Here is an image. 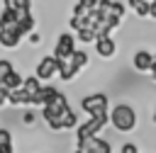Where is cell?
I'll use <instances>...</instances> for the list:
<instances>
[{"label": "cell", "instance_id": "obj_1", "mask_svg": "<svg viewBox=\"0 0 156 153\" xmlns=\"http://www.w3.org/2000/svg\"><path fill=\"white\" fill-rule=\"evenodd\" d=\"M110 124H112L117 131L129 134V131L136 129V124H139V114H136V109H134L132 104H127V102H117V104L110 109Z\"/></svg>", "mask_w": 156, "mask_h": 153}, {"label": "cell", "instance_id": "obj_2", "mask_svg": "<svg viewBox=\"0 0 156 153\" xmlns=\"http://www.w3.org/2000/svg\"><path fill=\"white\" fill-rule=\"evenodd\" d=\"M68 109H71V107H68V100H66V95L61 92L51 104H44V107H41V119L46 121V126H49L51 131H63L61 117H63Z\"/></svg>", "mask_w": 156, "mask_h": 153}, {"label": "cell", "instance_id": "obj_3", "mask_svg": "<svg viewBox=\"0 0 156 153\" xmlns=\"http://www.w3.org/2000/svg\"><path fill=\"white\" fill-rule=\"evenodd\" d=\"M107 121H110V112H105V114H95V117H90L88 121H80V124L76 126V141L80 143V141H88V138L98 136Z\"/></svg>", "mask_w": 156, "mask_h": 153}, {"label": "cell", "instance_id": "obj_4", "mask_svg": "<svg viewBox=\"0 0 156 153\" xmlns=\"http://www.w3.org/2000/svg\"><path fill=\"white\" fill-rule=\"evenodd\" d=\"M76 49H78V46H76V36H73L71 32H61V34L56 36V44H54V56H56L58 61H68Z\"/></svg>", "mask_w": 156, "mask_h": 153}, {"label": "cell", "instance_id": "obj_5", "mask_svg": "<svg viewBox=\"0 0 156 153\" xmlns=\"http://www.w3.org/2000/svg\"><path fill=\"white\" fill-rule=\"evenodd\" d=\"M80 109L90 117L95 114H105L107 112V95L105 92H93V95H85L80 100Z\"/></svg>", "mask_w": 156, "mask_h": 153}, {"label": "cell", "instance_id": "obj_6", "mask_svg": "<svg viewBox=\"0 0 156 153\" xmlns=\"http://www.w3.org/2000/svg\"><path fill=\"white\" fill-rule=\"evenodd\" d=\"M34 75H37L41 83H46V80H51L54 75H58V58H56L54 53L39 58L37 66H34Z\"/></svg>", "mask_w": 156, "mask_h": 153}, {"label": "cell", "instance_id": "obj_7", "mask_svg": "<svg viewBox=\"0 0 156 153\" xmlns=\"http://www.w3.org/2000/svg\"><path fill=\"white\" fill-rule=\"evenodd\" d=\"M58 95H61V92H58V87H54V85H41V87H39V92H34V95H32V104H34V107L51 104Z\"/></svg>", "mask_w": 156, "mask_h": 153}, {"label": "cell", "instance_id": "obj_8", "mask_svg": "<svg viewBox=\"0 0 156 153\" xmlns=\"http://www.w3.org/2000/svg\"><path fill=\"white\" fill-rule=\"evenodd\" d=\"M93 46H95V51H98V56H100V58H112V56L117 53V41H115L110 34L98 36Z\"/></svg>", "mask_w": 156, "mask_h": 153}, {"label": "cell", "instance_id": "obj_9", "mask_svg": "<svg viewBox=\"0 0 156 153\" xmlns=\"http://www.w3.org/2000/svg\"><path fill=\"white\" fill-rule=\"evenodd\" d=\"M151 58H154L151 51L139 49V51H134V56H132V66H134L139 73H146V70H151Z\"/></svg>", "mask_w": 156, "mask_h": 153}, {"label": "cell", "instance_id": "obj_10", "mask_svg": "<svg viewBox=\"0 0 156 153\" xmlns=\"http://www.w3.org/2000/svg\"><path fill=\"white\" fill-rule=\"evenodd\" d=\"M22 39H24V36L20 34L17 27H15V29H0V46H2V49H17Z\"/></svg>", "mask_w": 156, "mask_h": 153}, {"label": "cell", "instance_id": "obj_11", "mask_svg": "<svg viewBox=\"0 0 156 153\" xmlns=\"http://www.w3.org/2000/svg\"><path fill=\"white\" fill-rule=\"evenodd\" d=\"M7 104H15V107H29V104H32V95H29L24 87L10 90V100H7Z\"/></svg>", "mask_w": 156, "mask_h": 153}, {"label": "cell", "instance_id": "obj_12", "mask_svg": "<svg viewBox=\"0 0 156 153\" xmlns=\"http://www.w3.org/2000/svg\"><path fill=\"white\" fill-rule=\"evenodd\" d=\"M78 73H80V68H76L71 61H58V78H61L63 83H71Z\"/></svg>", "mask_w": 156, "mask_h": 153}, {"label": "cell", "instance_id": "obj_13", "mask_svg": "<svg viewBox=\"0 0 156 153\" xmlns=\"http://www.w3.org/2000/svg\"><path fill=\"white\" fill-rule=\"evenodd\" d=\"M15 27H17V15H15V10L2 7V10H0V29H15Z\"/></svg>", "mask_w": 156, "mask_h": 153}, {"label": "cell", "instance_id": "obj_14", "mask_svg": "<svg viewBox=\"0 0 156 153\" xmlns=\"http://www.w3.org/2000/svg\"><path fill=\"white\" fill-rule=\"evenodd\" d=\"M98 7V0H76V5H73V15L76 17H85L88 12H93Z\"/></svg>", "mask_w": 156, "mask_h": 153}, {"label": "cell", "instance_id": "obj_15", "mask_svg": "<svg viewBox=\"0 0 156 153\" xmlns=\"http://www.w3.org/2000/svg\"><path fill=\"white\" fill-rule=\"evenodd\" d=\"M80 124V119H78V114L73 112V109H68L63 117H61V126L63 129H68V131H76V126Z\"/></svg>", "mask_w": 156, "mask_h": 153}, {"label": "cell", "instance_id": "obj_16", "mask_svg": "<svg viewBox=\"0 0 156 153\" xmlns=\"http://www.w3.org/2000/svg\"><path fill=\"white\" fill-rule=\"evenodd\" d=\"M90 153H112V146H110L105 138L93 136V138H90Z\"/></svg>", "mask_w": 156, "mask_h": 153}, {"label": "cell", "instance_id": "obj_17", "mask_svg": "<svg viewBox=\"0 0 156 153\" xmlns=\"http://www.w3.org/2000/svg\"><path fill=\"white\" fill-rule=\"evenodd\" d=\"M22 83H24V78H22L17 70H12V73L2 80V87H7V90H17V87H22Z\"/></svg>", "mask_w": 156, "mask_h": 153}, {"label": "cell", "instance_id": "obj_18", "mask_svg": "<svg viewBox=\"0 0 156 153\" xmlns=\"http://www.w3.org/2000/svg\"><path fill=\"white\" fill-rule=\"evenodd\" d=\"M68 61H71L76 68H80V70H83V68L88 66V53H85L83 49H76V51H73V56H71Z\"/></svg>", "mask_w": 156, "mask_h": 153}, {"label": "cell", "instance_id": "obj_19", "mask_svg": "<svg viewBox=\"0 0 156 153\" xmlns=\"http://www.w3.org/2000/svg\"><path fill=\"white\" fill-rule=\"evenodd\" d=\"M127 5L136 12V17H149V2H144V0H127Z\"/></svg>", "mask_w": 156, "mask_h": 153}, {"label": "cell", "instance_id": "obj_20", "mask_svg": "<svg viewBox=\"0 0 156 153\" xmlns=\"http://www.w3.org/2000/svg\"><path fill=\"white\" fill-rule=\"evenodd\" d=\"M22 87H24L29 95H34V92H39L41 83H39V78H37V75H27V78H24V83H22Z\"/></svg>", "mask_w": 156, "mask_h": 153}, {"label": "cell", "instance_id": "obj_21", "mask_svg": "<svg viewBox=\"0 0 156 153\" xmlns=\"http://www.w3.org/2000/svg\"><path fill=\"white\" fill-rule=\"evenodd\" d=\"M95 32L90 29V27H83V29H78V41H83V44H95Z\"/></svg>", "mask_w": 156, "mask_h": 153}, {"label": "cell", "instance_id": "obj_22", "mask_svg": "<svg viewBox=\"0 0 156 153\" xmlns=\"http://www.w3.org/2000/svg\"><path fill=\"white\" fill-rule=\"evenodd\" d=\"M12 70H15V68H12V61H10V58H0V85H2V80H5Z\"/></svg>", "mask_w": 156, "mask_h": 153}, {"label": "cell", "instance_id": "obj_23", "mask_svg": "<svg viewBox=\"0 0 156 153\" xmlns=\"http://www.w3.org/2000/svg\"><path fill=\"white\" fill-rule=\"evenodd\" d=\"M68 27H71L73 32L83 29V27H85V17H76V15H73V17H71V22H68Z\"/></svg>", "mask_w": 156, "mask_h": 153}, {"label": "cell", "instance_id": "obj_24", "mask_svg": "<svg viewBox=\"0 0 156 153\" xmlns=\"http://www.w3.org/2000/svg\"><path fill=\"white\" fill-rule=\"evenodd\" d=\"M5 146H12V134L7 129H0V148H5Z\"/></svg>", "mask_w": 156, "mask_h": 153}, {"label": "cell", "instance_id": "obj_25", "mask_svg": "<svg viewBox=\"0 0 156 153\" xmlns=\"http://www.w3.org/2000/svg\"><path fill=\"white\" fill-rule=\"evenodd\" d=\"M119 153H139V146H136V143H132V141H127V143L119 148Z\"/></svg>", "mask_w": 156, "mask_h": 153}, {"label": "cell", "instance_id": "obj_26", "mask_svg": "<svg viewBox=\"0 0 156 153\" xmlns=\"http://www.w3.org/2000/svg\"><path fill=\"white\" fill-rule=\"evenodd\" d=\"M7 100H10V90L0 85V107H5V104H7Z\"/></svg>", "mask_w": 156, "mask_h": 153}, {"label": "cell", "instance_id": "obj_27", "mask_svg": "<svg viewBox=\"0 0 156 153\" xmlns=\"http://www.w3.org/2000/svg\"><path fill=\"white\" fill-rule=\"evenodd\" d=\"M29 41H32V46H39V44H41V34H37V32H29Z\"/></svg>", "mask_w": 156, "mask_h": 153}, {"label": "cell", "instance_id": "obj_28", "mask_svg": "<svg viewBox=\"0 0 156 153\" xmlns=\"http://www.w3.org/2000/svg\"><path fill=\"white\" fill-rule=\"evenodd\" d=\"M17 7H32V0H15V10Z\"/></svg>", "mask_w": 156, "mask_h": 153}, {"label": "cell", "instance_id": "obj_29", "mask_svg": "<svg viewBox=\"0 0 156 153\" xmlns=\"http://www.w3.org/2000/svg\"><path fill=\"white\" fill-rule=\"evenodd\" d=\"M149 17L156 19V0H151V5H149Z\"/></svg>", "mask_w": 156, "mask_h": 153}, {"label": "cell", "instance_id": "obj_30", "mask_svg": "<svg viewBox=\"0 0 156 153\" xmlns=\"http://www.w3.org/2000/svg\"><path fill=\"white\" fill-rule=\"evenodd\" d=\"M32 121H34V114L27 112V114H24V124H32Z\"/></svg>", "mask_w": 156, "mask_h": 153}, {"label": "cell", "instance_id": "obj_31", "mask_svg": "<svg viewBox=\"0 0 156 153\" xmlns=\"http://www.w3.org/2000/svg\"><path fill=\"white\" fill-rule=\"evenodd\" d=\"M0 153H15V151H12V146H5V148H0Z\"/></svg>", "mask_w": 156, "mask_h": 153}, {"label": "cell", "instance_id": "obj_32", "mask_svg": "<svg viewBox=\"0 0 156 153\" xmlns=\"http://www.w3.org/2000/svg\"><path fill=\"white\" fill-rule=\"evenodd\" d=\"M151 73H156V56L151 58Z\"/></svg>", "mask_w": 156, "mask_h": 153}, {"label": "cell", "instance_id": "obj_33", "mask_svg": "<svg viewBox=\"0 0 156 153\" xmlns=\"http://www.w3.org/2000/svg\"><path fill=\"white\" fill-rule=\"evenodd\" d=\"M154 121H156V107H154Z\"/></svg>", "mask_w": 156, "mask_h": 153}, {"label": "cell", "instance_id": "obj_34", "mask_svg": "<svg viewBox=\"0 0 156 153\" xmlns=\"http://www.w3.org/2000/svg\"><path fill=\"white\" fill-rule=\"evenodd\" d=\"M154 83H156V73H154Z\"/></svg>", "mask_w": 156, "mask_h": 153}, {"label": "cell", "instance_id": "obj_35", "mask_svg": "<svg viewBox=\"0 0 156 153\" xmlns=\"http://www.w3.org/2000/svg\"><path fill=\"white\" fill-rule=\"evenodd\" d=\"M144 2H149V5H151V0H144Z\"/></svg>", "mask_w": 156, "mask_h": 153}]
</instances>
